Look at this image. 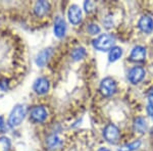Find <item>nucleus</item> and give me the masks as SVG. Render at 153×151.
<instances>
[{"instance_id":"nucleus-23","label":"nucleus","mask_w":153,"mask_h":151,"mask_svg":"<svg viewBox=\"0 0 153 151\" xmlns=\"http://www.w3.org/2000/svg\"><path fill=\"white\" fill-rule=\"evenodd\" d=\"M146 109H147V113H148V115L151 116V118H153V105H151V104H148Z\"/></svg>"},{"instance_id":"nucleus-25","label":"nucleus","mask_w":153,"mask_h":151,"mask_svg":"<svg viewBox=\"0 0 153 151\" xmlns=\"http://www.w3.org/2000/svg\"><path fill=\"white\" fill-rule=\"evenodd\" d=\"M3 123H4V122H3V118H2V116H0V128L3 126Z\"/></svg>"},{"instance_id":"nucleus-24","label":"nucleus","mask_w":153,"mask_h":151,"mask_svg":"<svg viewBox=\"0 0 153 151\" xmlns=\"http://www.w3.org/2000/svg\"><path fill=\"white\" fill-rule=\"evenodd\" d=\"M97 151H110L109 149H107V148H105V147H101V148H99Z\"/></svg>"},{"instance_id":"nucleus-14","label":"nucleus","mask_w":153,"mask_h":151,"mask_svg":"<svg viewBox=\"0 0 153 151\" xmlns=\"http://www.w3.org/2000/svg\"><path fill=\"white\" fill-rule=\"evenodd\" d=\"M51 53H52L51 48H47V49H44V50H42L41 52L37 55V58H36L37 65L41 66V68L45 65V64L47 63V61L49 60V58H50Z\"/></svg>"},{"instance_id":"nucleus-1","label":"nucleus","mask_w":153,"mask_h":151,"mask_svg":"<svg viewBox=\"0 0 153 151\" xmlns=\"http://www.w3.org/2000/svg\"><path fill=\"white\" fill-rule=\"evenodd\" d=\"M115 42L114 36L110 34H102L99 37L93 40V46L96 50L99 51H107L113 47V44Z\"/></svg>"},{"instance_id":"nucleus-21","label":"nucleus","mask_w":153,"mask_h":151,"mask_svg":"<svg viewBox=\"0 0 153 151\" xmlns=\"http://www.w3.org/2000/svg\"><path fill=\"white\" fill-rule=\"evenodd\" d=\"M84 7H85V10L90 13L95 9V3L93 1H86L85 4H84Z\"/></svg>"},{"instance_id":"nucleus-4","label":"nucleus","mask_w":153,"mask_h":151,"mask_svg":"<svg viewBox=\"0 0 153 151\" xmlns=\"http://www.w3.org/2000/svg\"><path fill=\"white\" fill-rule=\"evenodd\" d=\"M103 136H104L105 140L107 142L111 143V144H115L117 143L118 139H120V130L113 123H108L107 126L104 128L103 131Z\"/></svg>"},{"instance_id":"nucleus-13","label":"nucleus","mask_w":153,"mask_h":151,"mask_svg":"<svg viewBox=\"0 0 153 151\" xmlns=\"http://www.w3.org/2000/svg\"><path fill=\"white\" fill-rule=\"evenodd\" d=\"M65 30H66L65 22L60 16H57L55 24H54V34H55V36L58 37V38H62L65 35Z\"/></svg>"},{"instance_id":"nucleus-19","label":"nucleus","mask_w":153,"mask_h":151,"mask_svg":"<svg viewBox=\"0 0 153 151\" xmlns=\"http://www.w3.org/2000/svg\"><path fill=\"white\" fill-rule=\"evenodd\" d=\"M10 140L7 137H1L0 138V151H9L10 149Z\"/></svg>"},{"instance_id":"nucleus-17","label":"nucleus","mask_w":153,"mask_h":151,"mask_svg":"<svg viewBox=\"0 0 153 151\" xmlns=\"http://www.w3.org/2000/svg\"><path fill=\"white\" fill-rule=\"evenodd\" d=\"M86 56V49L84 47H78V48H75L71 52V58L74 60H80V59H83Z\"/></svg>"},{"instance_id":"nucleus-7","label":"nucleus","mask_w":153,"mask_h":151,"mask_svg":"<svg viewBox=\"0 0 153 151\" xmlns=\"http://www.w3.org/2000/svg\"><path fill=\"white\" fill-rule=\"evenodd\" d=\"M47 110L44 106H35L31 110V118L36 123H43L47 118Z\"/></svg>"},{"instance_id":"nucleus-8","label":"nucleus","mask_w":153,"mask_h":151,"mask_svg":"<svg viewBox=\"0 0 153 151\" xmlns=\"http://www.w3.org/2000/svg\"><path fill=\"white\" fill-rule=\"evenodd\" d=\"M68 16L73 25H78L82 21V10L78 5H71L68 9Z\"/></svg>"},{"instance_id":"nucleus-15","label":"nucleus","mask_w":153,"mask_h":151,"mask_svg":"<svg viewBox=\"0 0 153 151\" xmlns=\"http://www.w3.org/2000/svg\"><path fill=\"white\" fill-rule=\"evenodd\" d=\"M146 129H147V123H146V121H145V118H141V116L135 118V121H134V130L136 131V132L140 133V134H143L145 131H146Z\"/></svg>"},{"instance_id":"nucleus-6","label":"nucleus","mask_w":153,"mask_h":151,"mask_svg":"<svg viewBox=\"0 0 153 151\" xmlns=\"http://www.w3.org/2000/svg\"><path fill=\"white\" fill-rule=\"evenodd\" d=\"M145 77V70L141 66H134L128 74V79L132 84H138Z\"/></svg>"},{"instance_id":"nucleus-20","label":"nucleus","mask_w":153,"mask_h":151,"mask_svg":"<svg viewBox=\"0 0 153 151\" xmlns=\"http://www.w3.org/2000/svg\"><path fill=\"white\" fill-rule=\"evenodd\" d=\"M88 32L91 35H97L100 33V27L97 24H90L88 26Z\"/></svg>"},{"instance_id":"nucleus-3","label":"nucleus","mask_w":153,"mask_h":151,"mask_svg":"<svg viewBox=\"0 0 153 151\" xmlns=\"http://www.w3.org/2000/svg\"><path fill=\"white\" fill-rule=\"evenodd\" d=\"M100 92L105 97L112 96L117 92V83L112 78H105L100 83Z\"/></svg>"},{"instance_id":"nucleus-16","label":"nucleus","mask_w":153,"mask_h":151,"mask_svg":"<svg viewBox=\"0 0 153 151\" xmlns=\"http://www.w3.org/2000/svg\"><path fill=\"white\" fill-rule=\"evenodd\" d=\"M123 55V49L120 47L114 46L110 49L109 54H108V59H109L110 62H114V61L118 60Z\"/></svg>"},{"instance_id":"nucleus-18","label":"nucleus","mask_w":153,"mask_h":151,"mask_svg":"<svg viewBox=\"0 0 153 151\" xmlns=\"http://www.w3.org/2000/svg\"><path fill=\"white\" fill-rule=\"evenodd\" d=\"M141 146V141L137 140L134 142L130 143V144H125L118 149V151H135Z\"/></svg>"},{"instance_id":"nucleus-26","label":"nucleus","mask_w":153,"mask_h":151,"mask_svg":"<svg viewBox=\"0 0 153 151\" xmlns=\"http://www.w3.org/2000/svg\"><path fill=\"white\" fill-rule=\"evenodd\" d=\"M151 133H152V134H153V128H152V129H151Z\"/></svg>"},{"instance_id":"nucleus-2","label":"nucleus","mask_w":153,"mask_h":151,"mask_svg":"<svg viewBox=\"0 0 153 151\" xmlns=\"http://www.w3.org/2000/svg\"><path fill=\"white\" fill-rule=\"evenodd\" d=\"M25 115H26V109L23 105H16L12 109L10 115L8 118V123L10 127H18L24 121Z\"/></svg>"},{"instance_id":"nucleus-9","label":"nucleus","mask_w":153,"mask_h":151,"mask_svg":"<svg viewBox=\"0 0 153 151\" xmlns=\"http://www.w3.org/2000/svg\"><path fill=\"white\" fill-rule=\"evenodd\" d=\"M49 87H50L49 81L46 78H39L34 83V90L37 94H40V95H44L47 93Z\"/></svg>"},{"instance_id":"nucleus-22","label":"nucleus","mask_w":153,"mask_h":151,"mask_svg":"<svg viewBox=\"0 0 153 151\" xmlns=\"http://www.w3.org/2000/svg\"><path fill=\"white\" fill-rule=\"evenodd\" d=\"M148 101H149V103H148V104L153 105V88L150 89L149 93H148Z\"/></svg>"},{"instance_id":"nucleus-12","label":"nucleus","mask_w":153,"mask_h":151,"mask_svg":"<svg viewBox=\"0 0 153 151\" xmlns=\"http://www.w3.org/2000/svg\"><path fill=\"white\" fill-rule=\"evenodd\" d=\"M50 9V4L47 1H38L34 6V12L38 18L46 16Z\"/></svg>"},{"instance_id":"nucleus-10","label":"nucleus","mask_w":153,"mask_h":151,"mask_svg":"<svg viewBox=\"0 0 153 151\" xmlns=\"http://www.w3.org/2000/svg\"><path fill=\"white\" fill-rule=\"evenodd\" d=\"M146 57V48L143 46H135L132 49L130 59L132 61H143Z\"/></svg>"},{"instance_id":"nucleus-5","label":"nucleus","mask_w":153,"mask_h":151,"mask_svg":"<svg viewBox=\"0 0 153 151\" xmlns=\"http://www.w3.org/2000/svg\"><path fill=\"white\" fill-rule=\"evenodd\" d=\"M63 146V140L59 137L58 135L52 134V135L48 136L46 139V147L50 151H57L61 149Z\"/></svg>"},{"instance_id":"nucleus-11","label":"nucleus","mask_w":153,"mask_h":151,"mask_svg":"<svg viewBox=\"0 0 153 151\" xmlns=\"http://www.w3.org/2000/svg\"><path fill=\"white\" fill-rule=\"evenodd\" d=\"M138 26H139V29L141 30L142 32L146 34L151 33L153 31V19L152 18L148 16H143L141 19H139V23H138Z\"/></svg>"}]
</instances>
